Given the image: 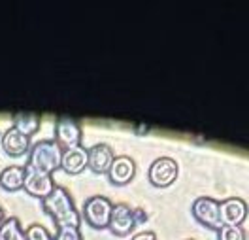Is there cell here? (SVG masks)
Here are the masks:
<instances>
[{"label": "cell", "mask_w": 249, "mask_h": 240, "mask_svg": "<svg viewBox=\"0 0 249 240\" xmlns=\"http://www.w3.org/2000/svg\"><path fill=\"white\" fill-rule=\"evenodd\" d=\"M106 174L113 185H126L136 174V161L128 155H115Z\"/></svg>", "instance_id": "11"}, {"label": "cell", "mask_w": 249, "mask_h": 240, "mask_svg": "<svg viewBox=\"0 0 249 240\" xmlns=\"http://www.w3.org/2000/svg\"><path fill=\"white\" fill-rule=\"evenodd\" d=\"M130 240H157V235L155 231H138L132 235Z\"/></svg>", "instance_id": "20"}, {"label": "cell", "mask_w": 249, "mask_h": 240, "mask_svg": "<svg viewBox=\"0 0 249 240\" xmlns=\"http://www.w3.org/2000/svg\"><path fill=\"white\" fill-rule=\"evenodd\" d=\"M42 206L55 222V227H79L81 225V216L74 204L72 195L66 187L55 185L53 191L42 199Z\"/></svg>", "instance_id": "1"}, {"label": "cell", "mask_w": 249, "mask_h": 240, "mask_svg": "<svg viewBox=\"0 0 249 240\" xmlns=\"http://www.w3.org/2000/svg\"><path fill=\"white\" fill-rule=\"evenodd\" d=\"M191 214L198 223H202L208 229L217 231L221 227V218H219V201L213 197H196L191 204Z\"/></svg>", "instance_id": "6"}, {"label": "cell", "mask_w": 249, "mask_h": 240, "mask_svg": "<svg viewBox=\"0 0 249 240\" xmlns=\"http://www.w3.org/2000/svg\"><path fill=\"white\" fill-rule=\"evenodd\" d=\"M87 157H89L87 168H91L96 174H106L115 159V151L109 144L98 142V144L87 148Z\"/></svg>", "instance_id": "10"}, {"label": "cell", "mask_w": 249, "mask_h": 240, "mask_svg": "<svg viewBox=\"0 0 249 240\" xmlns=\"http://www.w3.org/2000/svg\"><path fill=\"white\" fill-rule=\"evenodd\" d=\"M4 220H6V216H4V208L0 206V225L4 223Z\"/></svg>", "instance_id": "21"}, {"label": "cell", "mask_w": 249, "mask_h": 240, "mask_svg": "<svg viewBox=\"0 0 249 240\" xmlns=\"http://www.w3.org/2000/svg\"><path fill=\"white\" fill-rule=\"evenodd\" d=\"M40 123H42V117L34 112H16L12 115V127L29 138L40 129Z\"/></svg>", "instance_id": "15"}, {"label": "cell", "mask_w": 249, "mask_h": 240, "mask_svg": "<svg viewBox=\"0 0 249 240\" xmlns=\"http://www.w3.org/2000/svg\"><path fill=\"white\" fill-rule=\"evenodd\" d=\"M178 174H179L178 161L172 159V157H157L147 168V180L155 187H168V185H172L178 180Z\"/></svg>", "instance_id": "5"}, {"label": "cell", "mask_w": 249, "mask_h": 240, "mask_svg": "<svg viewBox=\"0 0 249 240\" xmlns=\"http://www.w3.org/2000/svg\"><path fill=\"white\" fill-rule=\"evenodd\" d=\"M89 157H87V148L81 144L70 149H62L61 168L68 174H79L87 168Z\"/></svg>", "instance_id": "13"}, {"label": "cell", "mask_w": 249, "mask_h": 240, "mask_svg": "<svg viewBox=\"0 0 249 240\" xmlns=\"http://www.w3.org/2000/svg\"><path fill=\"white\" fill-rule=\"evenodd\" d=\"M55 142L61 146L62 149H70V148H76L81 146L83 140V129L81 123L76 117H70V115H59L55 119Z\"/></svg>", "instance_id": "4"}, {"label": "cell", "mask_w": 249, "mask_h": 240, "mask_svg": "<svg viewBox=\"0 0 249 240\" xmlns=\"http://www.w3.org/2000/svg\"><path fill=\"white\" fill-rule=\"evenodd\" d=\"M55 180H53V174H47V172H42V170H36L29 165H25V185L23 189L36 197V199H46L49 193L53 191L55 187Z\"/></svg>", "instance_id": "7"}, {"label": "cell", "mask_w": 249, "mask_h": 240, "mask_svg": "<svg viewBox=\"0 0 249 240\" xmlns=\"http://www.w3.org/2000/svg\"><path fill=\"white\" fill-rule=\"evenodd\" d=\"M25 185V166L10 165L0 172V187L6 191H17Z\"/></svg>", "instance_id": "14"}, {"label": "cell", "mask_w": 249, "mask_h": 240, "mask_svg": "<svg viewBox=\"0 0 249 240\" xmlns=\"http://www.w3.org/2000/svg\"><path fill=\"white\" fill-rule=\"evenodd\" d=\"M27 240H55V237L47 231L44 225L40 223H32L27 227Z\"/></svg>", "instance_id": "18"}, {"label": "cell", "mask_w": 249, "mask_h": 240, "mask_svg": "<svg viewBox=\"0 0 249 240\" xmlns=\"http://www.w3.org/2000/svg\"><path fill=\"white\" fill-rule=\"evenodd\" d=\"M113 210V203L106 195H91L83 203V218L89 225L96 229H104L109 223V216Z\"/></svg>", "instance_id": "3"}, {"label": "cell", "mask_w": 249, "mask_h": 240, "mask_svg": "<svg viewBox=\"0 0 249 240\" xmlns=\"http://www.w3.org/2000/svg\"><path fill=\"white\" fill-rule=\"evenodd\" d=\"M217 240H246L242 225H221L217 229Z\"/></svg>", "instance_id": "17"}, {"label": "cell", "mask_w": 249, "mask_h": 240, "mask_svg": "<svg viewBox=\"0 0 249 240\" xmlns=\"http://www.w3.org/2000/svg\"><path fill=\"white\" fill-rule=\"evenodd\" d=\"M0 240H27V233L19 218H6L0 225Z\"/></svg>", "instance_id": "16"}, {"label": "cell", "mask_w": 249, "mask_h": 240, "mask_svg": "<svg viewBox=\"0 0 249 240\" xmlns=\"http://www.w3.org/2000/svg\"><path fill=\"white\" fill-rule=\"evenodd\" d=\"M61 159H62V148L55 138H44V140H38L31 146L29 149V161L27 165L36 168V170H42L47 174H53L55 170L61 168Z\"/></svg>", "instance_id": "2"}, {"label": "cell", "mask_w": 249, "mask_h": 240, "mask_svg": "<svg viewBox=\"0 0 249 240\" xmlns=\"http://www.w3.org/2000/svg\"><path fill=\"white\" fill-rule=\"evenodd\" d=\"M0 144H2V149H4L10 157H23V155H27L29 149H31V138L25 136L23 132H19L17 129L10 127L4 130Z\"/></svg>", "instance_id": "12"}, {"label": "cell", "mask_w": 249, "mask_h": 240, "mask_svg": "<svg viewBox=\"0 0 249 240\" xmlns=\"http://www.w3.org/2000/svg\"><path fill=\"white\" fill-rule=\"evenodd\" d=\"M187 240H195V239H187Z\"/></svg>", "instance_id": "22"}, {"label": "cell", "mask_w": 249, "mask_h": 240, "mask_svg": "<svg viewBox=\"0 0 249 240\" xmlns=\"http://www.w3.org/2000/svg\"><path fill=\"white\" fill-rule=\"evenodd\" d=\"M249 206L242 197H229L219 203L221 225H242L248 218Z\"/></svg>", "instance_id": "9"}, {"label": "cell", "mask_w": 249, "mask_h": 240, "mask_svg": "<svg viewBox=\"0 0 249 240\" xmlns=\"http://www.w3.org/2000/svg\"><path fill=\"white\" fill-rule=\"evenodd\" d=\"M108 227L115 235H130L136 227V210H132L126 203H113Z\"/></svg>", "instance_id": "8"}, {"label": "cell", "mask_w": 249, "mask_h": 240, "mask_svg": "<svg viewBox=\"0 0 249 240\" xmlns=\"http://www.w3.org/2000/svg\"><path fill=\"white\" fill-rule=\"evenodd\" d=\"M53 237L55 240H83L79 227H57Z\"/></svg>", "instance_id": "19"}]
</instances>
